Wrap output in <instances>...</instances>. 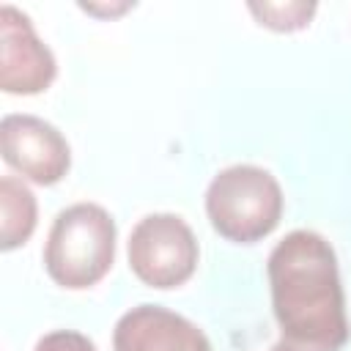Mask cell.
<instances>
[{
  "mask_svg": "<svg viewBox=\"0 0 351 351\" xmlns=\"http://www.w3.org/2000/svg\"><path fill=\"white\" fill-rule=\"evenodd\" d=\"M280 337L271 351H340L348 343L346 296L332 244L315 230H291L266 261Z\"/></svg>",
  "mask_w": 351,
  "mask_h": 351,
  "instance_id": "6da1fadb",
  "label": "cell"
},
{
  "mask_svg": "<svg viewBox=\"0 0 351 351\" xmlns=\"http://www.w3.org/2000/svg\"><path fill=\"white\" fill-rule=\"evenodd\" d=\"M115 219L99 203H71L52 219L44 244V269L69 291L93 288L115 261Z\"/></svg>",
  "mask_w": 351,
  "mask_h": 351,
  "instance_id": "7a4b0ae2",
  "label": "cell"
},
{
  "mask_svg": "<svg viewBox=\"0 0 351 351\" xmlns=\"http://www.w3.org/2000/svg\"><path fill=\"white\" fill-rule=\"evenodd\" d=\"M282 186L258 165H230L219 170L206 189V214L211 228L233 244L266 239L282 219Z\"/></svg>",
  "mask_w": 351,
  "mask_h": 351,
  "instance_id": "3957f363",
  "label": "cell"
},
{
  "mask_svg": "<svg viewBox=\"0 0 351 351\" xmlns=\"http://www.w3.org/2000/svg\"><path fill=\"white\" fill-rule=\"evenodd\" d=\"M126 255L132 274L143 285L170 291L184 285L195 274L200 247L184 217L159 211L143 217L132 228Z\"/></svg>",
  "mask_w": 351,
  "mask_h": 351,
  "instance_id": "277c9868",
  "label": "cell"
},
{
  "mask_svg": "<svg viewBox=\"0 0 351 351\" xmlns=\"http://www.w3.org/2000/svg\"><path fill=\"white\" fill-rule=\"evenodd\" d=\"M3 162L22 178L52 186L71 167V148L49 121L27 112H8L0 121Z\"/></svg>",
  "mask_w": 351,
  "mask_h": 351,
  "instance_id": "5b68a950",
  "label": "cell"
},
{
  "mask_svg": "<svg viewBox=\"0 0 351 351\" xmlns=\"http://www.w3.org/2000/svg\"><path fill=\"white\" fill-rule=\"evenodd\" d=\"M58 77L52 49L38 38L30 16L0 5V88L11 96H36Z\"/></svg>",
  "mask_w": 351,
  "mask_h": 351,
  "instance_id": "8992f818",
  "label": "cell"
},
{
  "mask_svg": "<svg viewBox=\"0 0 351 351\" xmlns=\"http://www.w3.org/2000/svg\"><path fill=\"white\" fill-rule=\"evenodd\" d=\"M112 351H211V343L181 313L159 304H137L115 321Z\"/></svg>",
  "mask_w": 351,
  "mask_h": 351,
  "instance_id": "52a82bcc",
  "label": "cell"
},
{
  "mask_svg": "<svg viewBox=\"0 0 351 351\" xmlns=\"http://www.w3.org/2000/svg\"><path fill=\"white\" fill-rule=\"evenodd\" d=\"M0 250L11 252L30 241L36 225H38V203L30 186L16 176L0 178Z\"/></svg>",
  "mask_w": 351,
  "mask_h": 351,
  "instance_id": "ba28073f",
  "label": "cell"
},
{
  "mask_svg": "<svg viewBox=\"0 0 351 351\" xmlns=\"http://www.w3.org/2000/svg\"><path fill=\"white\" fill-rule=\"evenodd\" d=\"M247 11L255 16L261 27H269L274 33H296L310 25L318 5L307 0H285V3H247Z\"/></svg>",
  "mask_w": 351,
  "mask_h": 351,
  "instance_id": "9c48e42d",
  "label": "cell"
},
{
  "mask_svg": "<svg viewBox=\"0 0 351 351\" xmlns=\"http://www.w3.org/2000/svg\"><path fill=\"white\" fill-rule=\"evenodd\" d=\"M33 351H96L93 340H88L82 332H74V329H55V332H47Z\"/></svg>",
  "mask_w": 351,
  "mask_h": 351,
  "instance_id": "30bf717a",
  "label": "cell"
},
{
  "mask_svg": "<svg viewBox=\"0 0 351 351\" xmlns=\"http://www.w3.org/2000/svg\"><path fill=\"white\" fill-rule=\"evenodd\" d=\"M80 8L90 16H99V19H115L121 14H126L129 8H134V3H80Z\"/></svg>",
  "mask_w": 351,
  "mask_h": 351,
  "instance_id": "8fae6325",
  "label": "cell"
}]
</instances>
